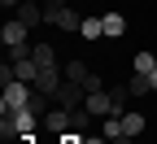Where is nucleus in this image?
Listing matches in <instances>:
<instances>
[{
    "mask_svg": "<svg viewBox=\"0 0 157 144\" xmlns=\"http://www.w3.org/2000/svg\"><path fill=\"white\" fill-rule=\"evenodd\" d=\"M31 96H35V83H22V79L5 83V88H0V114H13V109L31 105Z\"/></svg>",
    "mask_w": 157,
    "mask_h": 144,
    "instance_id": "nucleus-1",
    "label": "nucleus"
},
{
    "mask_svg": "<svg viewBox=\"0 0 157 144\" xmlns=\"http://www.w3.org/2000/svg\"><path fill=\"white\" fill-rule=\"evenodd\" d=\"M52 100H57V105H61V109H78V105H83V100H87V92L78 88V83H70V79H66V83L57 88V96H52Z\"/></svg>",
    "mask_w": 157,
    "mask_h": 144,
    "instance_id": "nucleus-2",
    "label": "nucleus"
},
{
    "mask_svg": "<svg viewBox=\"0 0 157 144\" xmlns=\"http://www.w3.org/2000/svg\"><path fill=\"white\" fill-rule=\"evenodd\" d=\"M44 127H48L52 135H66V131H74V114H70V109H48V114H44Z\"/></svg>",
    "mask_w": 157,
    "mask_h": 144,
    "instance_id": "nucleus-3",
    "label": "nucleus"
},
{
    "mask_svg": "<svg viewBox=\"0 0 157 144\" xmlns=\"http://www.w3.org/2000/svg\"><path fill=\"white\" fill-rule=\"evenodd\" d=\"M83 109H87V114H96V118H109V114H113V100H109V88H105V92H87V100H83Z\"/></svg>",
    "mask_w": 157,
    "mask_h": 144,
    "instance_id": "nucleus-4",
    "label": "nucleus"
},
{
    "mask_svg": "<svg viewBox=\"0 0 157 144\" xmlns=\"http://www.w3.org/2000/svg\"><path fill=\"white\" fill-rule=\"evenodd\" d=\"M9 122H13V127H17V135H31L35 131V122H39V114L31 109V105H22V109H13V114H5Z\"/></svg>",
    "mask_w": 157,
    "mask_h": 144,
    "instance_id": "nucleus-5",
    "label": "nucleus"
},
{
    "mask_svg": "<svg viewBox=\"0 0 157 144\" xmlns=\"http://www.w3.org/2000/svg\"><path fill=\"white\" fill-rule=\"evenodd\" d=\"M66 79L57 74V66H39V79H35V88L44 92V96H57V88H61Z\"/></svg>",
    "mask_w": 157,
    "mask_h": 144,
    "instance_id": "nucleus-6",
    "label": "nucleus"
},
{
    "mask_svg": "<svg viewBox=\"0 0 157 144\" xmlns=\"http://www.w3.org/2000/svg\"><path fill=\"white\" fill-rule=\"evenodd\" d=\"M26 22H17V18H13V22H5V31H0V39H5V48H17V44H26Z\"/></svg>",
    "mask_w": 157,
    "mask_h": 144,
    "instance_id": "nucleus-7",
    "label": "nucleus"
},
{
    "mask_svg": "<svg viewBox=\"0 0 157 144\" xmlns=\"http://www.w3.org/2000/svg\"><path fill=\"white\" fill-rule=\"evenodd\" d=\"M101 22H105V35H109V39H122V31H127V18H122V13L109 9V13H101Z\"/></svg>",
    "mask_w": 157,
    "mask_h": 144,
    "instance_id": "nucleus-8",
    "label": "nucleus"
},
{
    "mask_svg": "<svg viewBox=\"0 0 157 144\" xmlns=\"http://www.w3.org/2000/svg\"><path fill=\"white\" fill-rule=\"evenodd\" d=\"M78 35H83V39H105V22H101V18H83Z\"/></svg>",
    "mask_w": 157,
    "mask_h": 144,
    "instance_id": "nucleus-9",
    "label": "nucleus"
},
{
    "mask_svg": "<svg viewBox=\"0 0 157 144\" xmlns=\"http://www.w3.org/2000/svg\"><path fill=\"white\" fill-rule=\"evenodd\" d=\"M109 100H113V114H127L122 105L131 100V88H127V83H113V88H109Z\"/></svg>",
    "mask_w": 157,
    "mask_h": 144,
    "instance_id": "nucleus-10",
    "label": "nucleus"
},
{
    "mask_svg": "<svg viewBox=\"0 0 157 144\" xmlns=\"http://www.w3.org/2000/svg\"><path fill=\"white\" fill-rule=\"evenodd\" d=\"M122 131H127V140L144 135V114H122Z\"/></svg>",
    "mask_w": 157,
    "mask_h": 144,
    "instance_id": "nucleus-11",
    "label": "nucleus"
},
{
    "mask_svg": "<svg viewBox=\"0 0 157 144\" xmlns=\"http://www.w3.org/2000/svg\"><path fill=\"white\" fill-rule=\"evenodd\" d=\"M105 140H127V131H122V114H109V118H105Z\"/></svg>",
    "mask_w": 157,
    "mask_h": 144,
    "instance_id": "nucleus-12",
    "label": "nucleus"
},
{
    "mask_svg": "<svg viewBox=\"0 0 157 144\" xmlns=\"http://www.w3.org/2000/svg\"><path fill=\"white\" fill-rule=\"evenodd\" d=\"M131 66H135V74H153V70H157V57H153V53H135Z\"/></svg>",
    "mask_w": 157,
    "mask_h": 144,
    "instance_id": "nucleus-13",
    "label": "nucleus"
},
{
    "mask_svg": "<svg viewBox=\"0 0 157 144\" xmlns=\"http://www.w3.org/2000/svg\"><path fill=\"white\" fill-rule=\"evenodd\" d=\"M57 26H61V31H78V26H83V18H78V13L66 5V9H61V18H57Z\"/></svg>",
    "mask_w": 157,
    "mask_h": 144,
    "instance_id": "nucleus-14",
    "label": "nucleus"
},
{
    "mask_svg": "<svg viewBox=\"0 0 157 144\" xmlns=\"http://www.w3.org/2000/svg\"><path fill=\"white\" fill-rule=\"evenodd\" d=\"M127 88H131V96H148V92H153V79H148V74H131Z\"/></svg>",
    "mask_w": 157,
    "mask_h": 144,
    "instance_id": "nucleus-15",
    "label": "nucleus"
},
{
    "mask_svg": "<svg viewBox=\"0 0 157 144\" xmlns=\"http://www.w3.org/2000/svg\"><path fill=\"white\" fill-rule=\"evenodd\" d=\"M31 57L39 61V66H57V53H52V44H35V48H31Z\"/></svg>",
    "mask_w": 157,
    "mask_h": 144,
    "instance_id": "nucleus-16",
    "label": "nucleus"
},
{
    "mask_svg": "<svg viewBox=\"0 0 157 144\" xmlns=\"http://www.w3.org/2000/svg\"><path fill=\"white\" fill-rule=\"evenodd\" d=\"M61 9H66V0H44V22H52V26H57Z\"/></svg>",
    "mask_w": 157,
    "mask_h": 144,
    "instance_id": "nucleus-17",
    "label": "nucleus"
},
{
    "mask_svg": "<svg viewBox=\"0 0 157 144\" xmlns=\"http://www.w3.org/2000/svg\"><path fill=\"white\" fill-rule=\"evenodd\" d=\"M70 114H74V131H87L92 118H96V114H87V109H70Z\"/></svg>",
    "mask_w": 157,
    "mask_h": 144,
    "instance_id": "nucleus-18",
    "label": "nucleus"
},
{
    "mask_svg": "<svg viewBox=\"0 0 157 144\" xmlns=\"http://www.w3.org/2000/svg\"><path fill=\"white\" fill-rule=\"evenodd\" d=\"M78 135H83V131H66V135H61V144H83Z\"/></svg>",
    "mask_w": 157,
    "mask_h": 144,
    "instance_id": "nucleus-19",
    "label": "nucleus"
},
{
    "mask_svg": "<svg viewBox=\"0 0 157 144\" xmlns=\"http://www.w3.org/2000/svg\"><path fill=\"white\" fill-rule=\"evenodd\" d=\"M0 5H5V9H17V5H22V0H0Z\"/></svg>",
    "mask_w": 157,
    "mask_h": 144,
    "instance_id": "nucleus-20",
    "label": "nucleus"
},
{
    "mask_svg": "<svg viewBox=\"0 0 157 144\" xmlns=\"http://www.w3.org/2000/svg\"><path fill=\"white\" fill-rule=\"evenodd\" d=\"M148 79H153V92H157V70H153V74H148Z\"/></svg>",
    "mask_w": 157,
    "mask_h": 144,
    "instance_id": "nucleus-21",
    "label": "nucleus"
},
{
    "mask_svg": "<svg viewBox=\"0 0 157 144\" xmlns=\"http://www.w3.org/2000/svg\"><path fill=\"white\" fill-rule=\"evenodd\" d=\"M87 144H101V140H87Z\"/></svg>",
    "mask_w": 157,
    "mask_h": 144,
    "instance_id": "nucleus-22",
    "label": "nucleus"
}]
</instances>
